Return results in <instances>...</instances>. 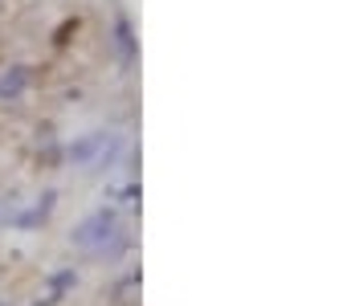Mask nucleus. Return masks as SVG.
Wrapping results in <instances>:
<instances>
[{
  "label": "nucleus",
  "instance_id": "nucleus-1",
  "mask_svg": "<svg viewBox=\"0 0 351 306\" xmlns=\"http://www.w3.org/2000/svg\"><path fill=\"white\" fill-rule=\"evenodd\" d=\"M110 229H114V212L110 208H98V212H90L86 220L74 229V245H98V241L110 237Z\"/></svg>",
  "mask_w": 351,
  "mask_h": 306
},
{
  "label": "nucleus",
  "instance_id": "nucleus-2",
  "mask_svg": "<svg viewBox=\"0 0 351 306\" xmlns=\"http://www.w3.org/2000/svg\"><path fill=\"white\" fill-rule=\"evenodd\" d=\"M25 86H29V70H25V66H16V70L0 74V99H16Z\"/></svg>",
  "mask_w": 351,
  "mask_h": 306
},
{
  "label": "nucleus",
  "instance_id": "nucleus-3",
  "mask_svg": "<svg viewBox=\"0 0 351 306\" xmlns=\"http://www.w3.org/2000/svg\"><path fill=\"white\" fill-rule=\"evenodd\" d=\"M102 143H106V135H86V139H78V143L70 147V160H74V164H86Z\"/></svg>",
  "mask_w": 351,
  "mask_h": 306
},
{
  "label": "nucleus",
  "instance_id": "nucleus-4",
  "mask_svg": "<svg viewBox=\"0 0 351 306\" xmlns=\"http://www.w3.org/2000/svg\"><path fill=\"white\" fill-rule=\"evenodd\" d=\"M119 45H123L127 58L135 53V41H131V25H127V16H119Z\"/></svg>",
  "mask_w": 351,
  "mask_h": 306
}]
</instances>
